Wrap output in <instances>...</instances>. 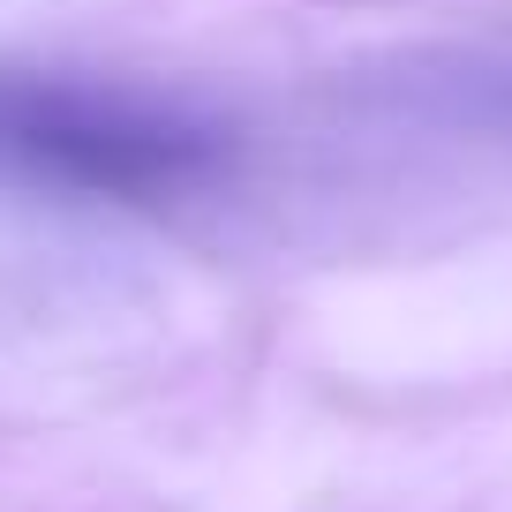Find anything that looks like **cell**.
<instances>
[{
  "mask_svg": "<svg viewBox=\"0 0 512 512\" xmlns=\"http://www.w3.org/2000/svg\"><path fill=\"white\" fill-rule=\"evenodd\" d=\"M0 166L46 189L159 204L219 174V128L113 83L0 76Z\"/></svg>",
  "mask_w": 512,
  "mask_h": 512,
  "instance_id": "1",
  "label": "cell"
}]
</instances>
